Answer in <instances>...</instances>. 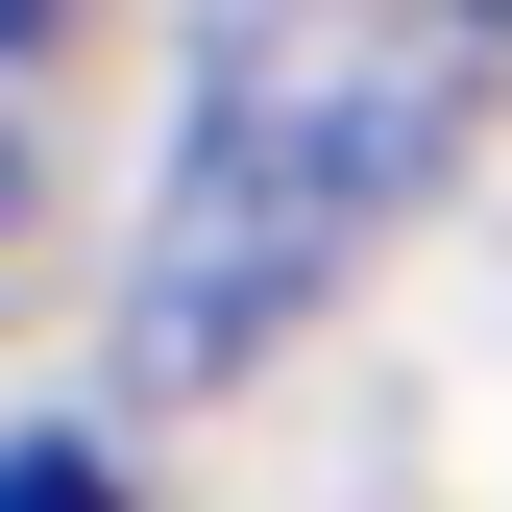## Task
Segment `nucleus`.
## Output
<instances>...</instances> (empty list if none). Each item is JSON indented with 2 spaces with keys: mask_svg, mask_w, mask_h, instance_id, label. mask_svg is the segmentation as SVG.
Returning a JSON list of instances; mask_svg holds the SVG:
<instances>
[{
  "mask_svg": "<svg viewBox=\"0 0 512 512\" xmlns=\"http://www.w3.org/2000/svg\"><path fill=\"white\" fill-rule=\"evenodd\" d=\"M464 122H488V25H220L196 98H171V196H147V269H122V366H147V391H244V366L439 196Z\"/></svg>",
  "mask_w": 512,
  "mask_h": 512,
  "instance_id": "f257e3e1",
  "label": "nucleus"
},
{
  "mask_svg": "<svg viewBox=\"0 0 512 512\" xmlns=\"http://www.w3.org/2000/svg\"><path fill=\"white\" fill-rule=\"evenodd\" d=\"M0 512H122V488L74 464V439H0Z\"/></svg>",
  "mask_w": 512,
  "mask_h": 512,
  "instance_id": "f03ea898",
  "label": "nucleus"
},
{
  "mask_svg": "<svg viewBox=\"0 0 512 512\" xmlns=\"http://www.w3.org/2000/svg\"><path fill=\"white\" fill-rule=\"evenodd\" d=\"M0 49H25V0H0ZM0 220H25V98H0Z\"/></svg>",
  "mask_w": 512,
  "mask_h": 512,
  "instance_id": "7ed1b4c3",
  "label": "nucleus"
}]
</instances>
